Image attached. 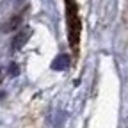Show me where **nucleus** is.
<instances>
[{
    "label": "nucleus",
    "instance_id": "obj_1",
    "mask_svg": "<svg viewBox=\"0 0 128 128\" xmlns=\"http://www.w3.org/2000/svg\"><path fill=\"white\" fill-rule=\"evenodd\" d=\"M64 16H66V32H68V44L76 60L80 55V38H82V20L76 0H64Z\"/></svg>",
    "mask_w": 128,
    "mask_h": 128
}]
</instances>
